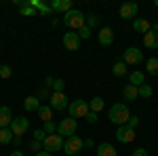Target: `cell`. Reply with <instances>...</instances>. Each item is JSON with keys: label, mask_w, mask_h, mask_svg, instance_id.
<instances>
[{"label": "cell", "mask_w": 158, "mask_h": 156, "mask_svg": "<svg viewBox=\"0 0 158 156\" xmlns=\"http://www.w3.org/2000/svg\"><path fill=\"white\" fill-rule=\"evenodd\" d=\"M11 74H13V70L6 65V63H4V65H0V78H4V80H6V78H11Z\"/></svg>", "instance_id": "cell-31"}, {"label": "cell", "mask_w": 158, "mask_h": 156, "mask_svg": "<svg viewBox=\"0 0 158 156\" xmlns=\"http://www.w3.org/2000/svg\"><path fill=\"white\" fill-rule=\"evenodd\" d=\"M122 95L127 101H135L137 97H139V86H133V84H127L124 89H122Z\"/></svg>", "instance_id": "cell-21"}, {"label": "cell", "mask_w": 158, "mask_h": 156, "mask_svg": "<svg viewBox=\"0 0 158 156\" xmlns=\"http://www.w3.org/2000/svg\"><path fill=\"white\" fill-rule=\"evenodd\" d=\"M152 30H154V32H158V23H154V25H152Z\"/></svg>", "instance_id": "cell-46"}, {"label": "cell", "mask_w": 158, "mask_h": 156, "mask_svg": "<svg viewBox=\"0 0 158 156\" xmlns=\"http://www.w3.org/2000/svg\"><path fill=\"white\" fill-rule=\"evenodd\" d=\"M13 131L11 129H0V144L2 145H6V144H13Z\"/></svg>", "instance_id": "cell-27"}, {"label": "cell", "mask_w": 158, "mask_h": 156, "mask_svg": "<svg viewBox=\"0 0 158 156\" xmlns=\"http://www.w3.org/2000/svg\"><path fill=\"white\" fill-rule=\"evenodd\" d=\"M68 110H70V116L72 118H86L89 112H91L89 101H85V99H74V101H70Z\"/></svg>", "instance_id": "cell-3"}, {"label": "cell", "mask_w": 158, "mask_h": 156, "mask_svg": "<svg viewBox=\"0 0 158 156\" xmlns=\"http://www.w3.org/2000/svg\"><path fill=\"white\" fill-rule=\"evenodd\" d=\"M129 84H133V86H141V84H146V74L141 72V70L131 72V74H129Z\"/></svg>", "instance_id": "cell-19"}, {"label": "cell", "mask_w": 158, "mask_h": 156, "mask_svg": "<svg viewBox=\"0 0 158 156\" xmlns=\"http://www.w3.org/2000/svg\"><path fill=\"white\" fill-rule=\"evenodd\" d=\"M152 95H154V89H152L150 84H141V86H139V97H146V99H150Z\"/></svg>", "instance_id": "cell-28"}, {"label": "cell", "mask_w": 158, "mask_h": 156, "mask_svg": "<svg viewBox=\"0 0 158 156\" xmlns=\"http://www.w3.org/2000/svg\"><path fill=\"white\" fill-rule=\"evenodd\" d=\"M97 40L101 47H110L112 42H114V32H112V27H101L97 34Z\"/></svg>", "instance_id": "cell-13"}, {"label": "cell", "mask_w": 158, "mask_h": 156, "mask_svg": "<svg viewBox=\"0 0 158 156\" xmlns=\"http://www.w3.org/2000/svg\"><path fill=\"white\" fill-rule=\"evenodd\" d=\"M133 30L139 32V34H148V32L152 30V23H150L148 19H135L133 21Z\"/></svg>", "instance_id": "cell-20"}, {"label": "cell", "mask_w": 158, "mask_h": 156, "mask_svg": "<svg viewBox=\"0 0 158 156\" xmlns=\"http://www.w3.org/2000/svg\"><path fill=\"white\" fill-rule=\"evenodd\" d=\"M97 120H99V116L95 112H89V116H86V122H89V124H95Z\"/></svg>", "instance_id": "cell-37"}, {"label": "cell", "mask_w": 158, "mask_h": 156, "mask_svg": "<svg viewBox=\"0 0 158 156\" xmlns=\"http://www.w3.org/2000/svg\"><path fill=\"white\" fill-rule=\"evenodd\" d=\"M93 145H95V141H93L91 137H89V139H85V148H93Z\"/></svg>", "instance_id": "cell-42"}, {"label": "cell", "mask_w": 158, "mask_h": 156, "mask_svg": "<svg viewBox=\"0 0 158 156\" xmlns=\"http://www.w3.org/2000/svg\"><path fill=\"white\" fill-rule=\"evenodd\" d=\"M40 145H42L40 141H32V144H30V150H34V152L38 154V152H40Z\"/></svg>", "instance_id": "cell-40"}, {"label": "cell", "mask_w": 158, "mask_h": 156, "mask_svg": "<svg viewBox=\"0 0 158 156\" xmlns=\"http://www.w3.org/2000/svg\"><path fill=\"white\" fill-rule=\"evenodd\" d=\"M78 36H80V40H82V38H89L91 36V27H80V30H78Z\"/></svg>", "instance_id": "cell-35"}, {"label": "cell", "mask_w": 158, "mask_h": 156, "mask_svg": "<svg viewBox=\"0 0 158 156\" xmlns=\"http://www.w3.org/2000/svg\"><path fill=\"white\" fill-rule=\"evenodd\" d=\"M97 156H118V152H116V148L112 144L103 141V144L97 145Z\"/></svg>", "instance_id": "cell-17"}, {"label": "cell", "mask_w": 158, "mask_h": 156, "mask_svg": "<svg viewBox=\"0 0 158 156\" xmlns=\"http://www.w3.org/2000/svg\"><path fill=\"white\" fill-rule=\"evenodd\" d=\"M36 156H53V154H51V152H44V150H42V152H38Z\"/></svg>", "instance_id": "cell-45"}, {"label": "cell", "mask_w": 158, "mask_h": 156, "mask_svg": "<svg viewBox=\"0 0 158 156\" xmlns=\"http://www.w3.org/2000/svg\"><path fill=\"white\" fill-rule=\"evenodd\" d=\"M51 95H53V93H51L49 91V86H44V89H40V91H38V99H51Z\"/></svg>", "instance_id": "cell-34"}, {"label": "cell", "mask_w": 158, "mask_h": 156, "mask_svg": "<svg viewBox=\"0 0 158 156\" xmlns=\"http://www.w3.org/2000/svg\"><path fill=\"white\" fill-rule=\"evenodd\" d=\"M146 70H148V74L158 76V57H150V59L146 61Z\"/></svg>", "instance_id": "cell-25"}, {"label": "cell", "mask_w": 158, "mask_h": 156, "mask_svg": "<svg viewBox=\"0 0 158 156\" xmlns=\"http://www.w3.org/2000/svg\"><path fill=\"white\" fill-rule=\"evenodd\" d=\"M154 6H156V9H158V0H154Z\"/></svg>", "instance_id": "cell-47"}, {"label": "cell", "mask_w": 158, "mask_h": 156, "mask_svg": "<svg viewBox=\"0 0 158 156\" xmlns=\"http://www.w3.org/2000/svg\"><path fill=\"white\" fill-rule=\"evenodd\" d=\"M49 106L53 108V112L57 110V112H61V110H65L68 106H70V99L65 97V93H53L49 99Z\"/></svg>", "instance_id": "cell-8"}, {"label": "cell", "mask_w": 158, "mask_h": 156, "mask_svg": "<svg viewBox=\"0 0 158 156\" xmlns=\"http://www.w3.org/2000/svg\"><path fill=\"white\" fill-rule=\"evenodd\" d=\"M143 47L146 48H156L158 51V32L150 30L148 34H143Z\"/></svg>", "instance_id": "cell-15"}, {"label": "cell", "mask_w": 158, "mask_h": 156, "mask_svg": "<svg viewBox=\"0 0 158 156\" xmlns=\"http://www.w3.org/2000/svg\"><path fill=\"white\" fill-rule=\"evenodd\" d=\"M51 9H53V11L68 13V11L74 9V4H72V0H53V2H51Z\"/></svg>", "instance_id": "cell-16"}, {"label": "cell", "mask_w": 158, "mask_h": 156, "mask_svg": "<svg viewBox=\"0 0 158 156\" xmlns=\"http://www.w3.org/2000/svg\"><path fill=\"white\" fill-rule=\"evenodd\" d=\"M53 82H55L53 76H47V78H44V86H53Z\"/></svg>", "instance_id": "cell-41"}, {"label": "cell", "mask_w": 158, "mask_h": 156, "mask_svg": "<svg viewBox=\"0 0 158 156\" xmlns=\"http://www.w3.org/2000/svg\"><path fill=\"white\" fill-rule=\"evenodd\" d=\"M63 25L68 27V30H72V32H78L80 27H85L86 25V17L82 11H78V9H72V11H68L63 15Z\"/></svg>", "instance_id": "cell-1"}, {"label": "cell", "mask_w": 158, "mask_h": 156, "mask_svg": "<svg viewBox=\"0 0 158 156\" xmlns=\"http://www.w3.org/2000/svg\"><path fill=\"white\" fill-rule=\"evenodd\" d=\"M9 129L13 131V135H15V137H21V135H25V131L30 129V120L23 118V116L13 118V122H11V127H9Z\"/></svg>", "instance_id": "cell-9"}, {"label": "cell", "mask_w": 158, "mask_h": 156, "mask_svg": "<svg viewBox=\"0 0 158 156\" xmlns=\"http://www.w3.org/2000/svg\"><path fill=\"white\" fill-rule=\"evenodd\" d=\"M38 116H40L42 122L53 120V108H51V106H40V108H38Z\"/></svg>", "instance_id": "cell-22"}, {"label": "cell", "mask_w": 158, "mask_h": 156, "mask_svg": "<svg viewBox=\"0 0 158 156\" xmlns=\"http://www.w3.org/2000/svg\"><path fill=\"white\" fill-rule=\"evenodd\" d=\"M42 131L47 133V135H53V133H57V124H55L53 120H49V122H44V127H42Z\"/></svg>", "instance_id": "cell-29"}, {"label": "cell", "mask_w": 158, "mask_h": 156, "mask_svg": "<svg viewBox=\"0 0 158 156\" xmlns=\"http://www.w3.org/2000/svg\"><path fill=\"white\" fill-rule=\"evenodd\" d=\"M129 118H131V112H129V106H127V103H114V106L110 108V120H112L116 127L127 124Z\"/></svg>", "instance_id": "cell-2"}, {"label": "cell", "mask_w": 158, "mask_h": 156, "mask_svg": "<svg viewBox=\"0 0 158 156\" xmlns=\"http://www.w3.org/2000/svg\"><path fill=\"white\" fill-rule=\"evenodd\" d=\"M127 124H129V127H131V129H137V127H139V118H137V116H131V118H129V122H127Z\"/></svg>", "instance_id": "cell-38"}, {"label": "cell", "mask_w": 158, "mask_h": 156, "mask_svg": "<svg viewBox=\"0 0 158 156\" xmlns=\"http://www.w3.org/2000/svg\"><path fill=\"white\" fill-rule=\"evenodd\" d=\"M122 61H124L127 65H139V63L143 61V53H141V48L129 47L127 51H124V55H122Z\"/></svg>", "instance_id": "cell-7"}, {"label": "cell", "mask_w": 158, "mask_h": 156, "mask_svg": "<svg viewBox=\"0 0 158 156\" xmlns=\"http://www.w3.org/2000/svg\"><path fill=\"white\" fill-rule=\"evenodd\" d=\"M103 106H106L103 97H93V99H91V103H89V108H91V112H95V114H99V112L103 110Z\"/></svg>", "instance_id": "cell-23"}, {"label": "cell", "mask_w": 158, "mask_h": 156, "mask_svg": "<svg viewBox=\"0 0 158 156\" xmlns=\"http://www.w3.org/2000/svg\"><path fill=\"white\" fill-rule=\"evenodd\" d=\"M63 47L68 48V51H78L80 48V36H78V32L68 30V34H63Z\"/></svg>", "instance_id": "cell-11"}, {"label": "cell", "mask_w": 158, "mask_h": 156, "mask_svg": "<svg viewBox=\"0 0 158 156\" xmlns=\"http://www.w3.org/2000/svg\"><path fill=\"white\" fill-rule=\"evenodd\" d=\"M137 11H139V4L137 2H124L118 13H120L122 19H133V17H137Z\"/></svg>", "instance_id": "cell-12"}, {"label": "cell", "mask_w": 158, "mask_h": 156, "mask_svg": "<svg viewBox=\"0 0 158 156\" xmlns=\"http://www.w3.org/2000/svg\"><path fill=\"white\" fill-rule=\"evenodd\" d=\"M76 131H78V122H76V118H63L57 124V135H61L63 139H68V137H72V135H76Z\"/></svg>", "instance_id": "cell-4"}, {"label": "cell", "mask_w": 158, "mask_h": 156, "mask_svg": "<svg viewBox=\"0 0 158 156\" xmlns=\"http://www.w3.org/2000/svg\"><path fill=\"white\" fill-rule=\"evenodd\" d=\"M131 156H148V150L146 148H137V150H133V154Z\"/></svg>", "instance_id": "cell-39"}, {"label": "cell", "mask_w": 158, "mask_h": 156, "mask_svg": "<svg viewBox=\"0 0 158 156\" xmlns=\"http://www.w3.org/2000/svg\"><path fill=\"white\" fill-rule=\"evenodd\" d=\"M34 13H36V9L30 6V4H23V6H21V15H34Z\"/></svg>", "instance_id": "cell-36"}, {"label": "cell", "mask_w": 158, "mask_h": 156, "mask_svg": "<svg viewBox=\"0 0 158 156\" xmlns=\"http://www.w3.org/2000/svg\"><path fill=\"white\" fill-rule=\"evenodd\" d=\"M27 4H30V6H34L36 11L44 13V15H49V13H53V9H51V4H42V2H38V0H30Z\"/></svg>", "instance_id": "cell-24"}, {"label": "cell", "mask_w": 158, "mask_h": 156, "mask_svg": "<svg viewBox=\"0 0 158 156\" xmlns=\"http://www.w3.org/2000/svg\"><path fill=\"white\" fill-rule=\"evenodd\" d=\"M23 108L25 112H38V108H40V99H38L36 95H30L23 99Z\"/></svg>", "instance_id": "cell-18"}, {"label": "cell", "mask_w": 158, "mask_h": 156, "mask_svg": "<svg viewBox=\"0 0 158 156\" xmlns=\"http://www.w3.org/2000/svg\"><path fill=\"white\" fill-rule=\"evenodd\" d=\"M112 74L118 76V78L124 76V74H127V63H124V61H116V63L112 65Z\"/></svg>", "instance_id": "cell-26"}, {"label": "cell", "mask_w": 158, "mask_h": 156, "mask_svg": "<svg viewBox=\"0 0 158 156\" xmlns=\"http://www.w3.org/2000/svg\"><path fill=\"white\" fill-rule=\"evenodd\" d=\"M32 135H34V141H40V144H42V141L47 139V133L42 131V129H36V131L32 133Z\"/></svg>", "instance_id": "cell-32"}, {"label": "cell", "mask_w": 158, "mask_h": 156, "mask_svg": "<svg viewBox=\"0 0 158 156\" xmlns=\"http://www.w3.org/2000/svg\"><path fill=\"white\" fill-rule=\"evenodd\" d=\"M9 156H25V154H23V152H21V150H15V152H11V154H9Z\"/></svg>", "instance_id": "cell-44"}, {"label": "cell", "mask_w": 158, "mask_h": 156, "mask_svg": "<svg viewBox=\"0 0 158 156\" xmlns=\"http://www.w3.org/2000/svg\"><path fill=\"white\" fill-rule=\"evenodd\" d=\"M116 139L120 141V144H131L135 139V129H131L129 124H122L116 129Z\"/></svg>", "instance_id": "cell-10"}, {"label": "cell", "mask_w": 158, "mask_h": 156, "mask_svg": "<svg viewBox=\"0 0 158 156\" xmlns=\"http://www.w3.org/2000/svg\"><path fill=\"white\" fill-rule=\"evenodd\" d=\"M63 144H65V139H63L61 135H57V133H53V135H47V139L42 141V150L53 154V152L63 150Z\"/></svg>", "instance_id": "cell-5"}, {"label": "cell", "mask_w": 158, "mask_h": 156, "mask_svg": "<svg viewBox=\"0 0 158 156\" xmlns=\"http://www.w3.org/2000/svg\"><path fill=\"white\" fill-rule=\"evenodd\" d=\"M63 86H65V82L61 80V78H55V82H53V93H63Z\"/></svg>", "instance_id": "cell-30"}, {"label": "cell", "mask_w": 158, "mask_h": 156, "mask_svg": "<svg viewBox=\"0 0 158 156\" xmlns=\"http://www.w3.org/2000/svg\"><path fill=\"white\" fill-rule=\"evenodd\" d=\"M97 23H99V17H97V15H89V17H86V27H91V30H93Z\"/></svg>", "instance_id": "cell-33"}, {"label": "cell", "mask_w": 158, "mask_h": 156, "mask_svg": "<svg viewBox=\"0 0 158 156\" xmlns=\"http://www.w3.org/2000/svg\"><path fill=\"white\" fill-rule=\"evenodd\" d=\"M82 148H85V139H80L78 135H72V137L65 139V144H63V152H65L68 156H76Z\"/></svg>", "instance_id": "cell-6"}, {"label": "cell", "mask_w": 158, "mask_h": 156, "mask_svg": "<svg viewBox=\"0 0 158 156\" xmlns=\"http://www.w3.org/2000/svg\"><path fill=\"white\" fill-rule=\"evenodd\" d=\"M13 122V112L9 106H0V129H9Z\"/></svg>", "instance_id": "cell-14"}, {"label": "cell", "mask_w": 158, "mask_h": 156, "mask_svg": "<svg viewBox=\"0 0 158 156\" xmlns=\"http://www.w3.org/2000/svg\"><path fill=\"white\" fill-rule=\"evenodd\" d=\"M21 141H23L21 137H13V144H15V145H21Z\"/></svg>", "instance_id": "cell-43"}]
</instances>
